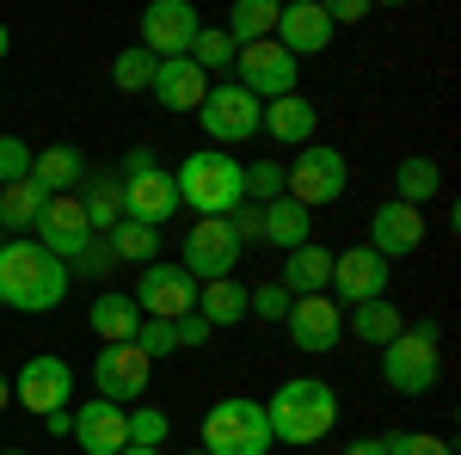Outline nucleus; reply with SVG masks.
<instances>
[{
    "label": "nucleus",
    "mask_w": 461,
    "mask_h": 455,
    "mask_svg": "<svg viewBox=\"0 0 461 455\" xmlns=\"http://www.w3.org/2000/svg\"><path fill=\"white\" fill-rule=\"evenodd\" d=\"M68 296V265L56 252L25 234V241H0V302L13 314H50Z\"/></svg>",
    "instance_id": "1"
},
{
    "label": "nucleus",
    "mask_w": 461,
    "mask_h": 455,
    "mask_svg": "<svg viewBox=\"0 0 461 455\" xmlns=\"http://www.w3.org/2000/svg\"><path fill=\"white\" fill-rule=\"evenodd\" d=\"M265 406V424H271V443H320L332 424H339V394L314 376H295V382H277Z\"/></svg>",
    "instance_id": "2"
},
{
    "label": "nucleus",
    "mask_w": 461,
    "mask_h": 455,
    "mask_svg": "<svg viewBox=\"0 0 461 455\" xmlns=\"http://www.w3.org/2000/svg\"><path fill=\"white\" fill-rule=\"evenodd\" d=\"M173 185H178V204L197 210V222H203V215L228 222V215L247 204V167H240L234 154H221V148H197L173 173Z\"/></svg>",
    "instance_id": "3"
},
{
    "label": "nucleus",
    "mask_w": 461,
    "mask_h": 455,
    "mask_svg": "<svg viewBox=\"0 0 461 455\" xmlns=\"http://www.w3.org/2000/svg\"><path fill=\"white\" fill-rule=\"evenodd\" d=\"M443 376V345H437V326H406L400 339L382 345V382L393 394H406V400H419L430 394Z\"/></svg>",
    "instance_id": "4"
},
{
    "label": "nucleus",
    "mask_w": 461,
    "mask_h": 455,
    "mask_svg": "<svg viewBox=\"0 0 461 455\" xmlns=\"http://www.w3.org/2000/svg\"><path fill=\"white\" fill-rule=\"evenodd\" d=\"M203 455H271V424L258 400H215L203 413Z\"/></svg>",
    "instance_id": "5"
},
{
    "label": "nucleus",
    "mask_w": 461,
    "mask_h": 455,
    "mask_svg": "<svg viewBox=\"0 0 461 455\" xmlns=\"http://www.w3.org/2000/svg\"><path fill=\"white\" fill-rule=\"evenodd\" d=\"M345 185H351V160H345L339 148H320V141H308V148L295 154V167H284V197H295L308 215H314L320 204H339Z\"/></svg>",
    "instance_id": "6"
},
{
    "label": "nucleus",
    "mask_w": 461,
    "mask_h": 455,
    "mask_svg": "<svg viewBox=\"0 0 461 455\" xmlns=\"http://www.w3.org/2000/svg\"><path fill=\"white\" fill-rule=\"evenodd\" d=\"M295 74H302V62L289 56L277 37L234 50V86H247L258 105H271V99H289V93H295Z\"/></svg>",
    "instance_id": "7"
},
{
    "label": "nucleus",
    "mask_w": 461,
    "mask_h": 455,
    "mask_svg": "<svg viewBox=\"0 0 461 455\" xmlns=\"http://www.w3.org/2000/svg\"><path fill=\"white\" fill-rule=\"evenodd\" d=\"M240 252H247V246L234 241V228H228V222H215V215H203V222H191V234H185V246H178V271H185L191 283L234 278Z\"/></svg>",
    "instance_id": "8"
},
{
    "label": "nucleus",
    "mask_w": 461,
    "mask_h": 455,
    "mask_svg": "<svg viewBox=\"0 0 461 455\" xmlns=\"http://www.w3.org/2000/svg\"><path fill=\"white\" fill-rule=\"evenodd\" d=\"M258 99H252L247 86H234V80H221V86H210L203 93V105H197V123H203V136L210 141H252L258 136Z\"/></svg>",
    "instance_id": "9"
},
{
    "label": "nucleus",
    "mask_w": 461,
    "mask_h": 455,
    "mask_svg": "<svg viewBox=\"0 0 461 455\" xmlns=\"http://www.w3.org/2000/svg\"><path fill=\"white\" fill-rule=\"evenodd\" d=\"M130 302L142 308V320H185V314H197V283L185 278L178 265H160L154 259V265H142Z\"/></svg>",
    "instance_id": "10"
},
{
    "label": "nucleus",
    "mask_w": 461,
    "mask_h": 455,
    "mask_svg": "<svg viewBox=\"0 0 461 455\" xmlns=\"http://www.w3.org/2000/svg\"><path fill=\"white\" fill-rule=\"evenodd\" d=\"M32 228H37V246L56 252L62 265L93 246V222H86V210H80V191H68V197H43V210H37Z\"/></svg>",
    "instance_id": "11"
},
{
    "label": "nucleus",
    "mask_w": 461,
    "mask_h": 455,
    "mask_svg": "<svg viewBox=\"0 0 461 455\" xmlns=\"http://www.w3.org/2000/svg\"><path fill=\"white\" fill-rule=\"evenodd\" d=\"M197 32H203V19H197L191 0H154V6L142 13V50L154 56V62L185 56V50L197 43Z\"/></svg>",
    "instance_id": "12"
},
{
    "label": "nucleus",
    "mask_w": 461,
    "mask_h": 455,
    "mask_svg": "<svg viewBox=\"0 0 461 455\" xmlns=\"http://www.w3.org/2000/svg\"><path fill=\"white\" fill-rule=\"evenodd\" d=\"M284 326H289V339H295V350L326 357V350H339V339H345V308L332 296H295Z\"/></svg>",
    "instance_id": "13"
},
{
    "label": "nucleus",
    "mask_w": 461,
    "mask_h": 455,
    "mask_svg": "<svg viewBox=\"0 0 461 455\" xmlns=\"http://www.w3.org/2000/svg\"><path fill=\"white\" fill-rule=\"evenodd\" d=\"M68 394H74V369L62 363V357H32V363L13 376V400H19L25 413H37V419L62 413Z\"/></svg>",
    "instance_id": "14"
},
{
    "label": "nucleus",
    "mask_w": 461,
    "mask_h": 455,
    "mask_svg": "<svg viewBox=\"0 0 461 455\" xmlns=\"http://www.w3.org/2000/svg\"><path fill=\"white\" fill-rule=\"evenodd\" d=\"M382 289H388V259H382V252L351 246V252L332 259V302H339V308H363V302H375Z\"/></svg>",
    "instance_id": "15"
},
{
    "label": "nucleus",
    "mask_w": 461,
    "mask_h": 455,
    "mask_svg": "<svg viewBox=\"0 0 461 455\" xmlns=\"http://www.w3.org/2000/svg\"><path fill=\"white\" fill-rule=\"evenodd\" d=\"M148 376H154V363H148L136 345H105L93 357V382H99V400L111 406H123V400H142L148 394Z\"/></svg>",
    "instance_id": "16"
},
{
    "label": "nucleus",
    "mask_w": 461,
    "mask_h": 455,
    "mask_svg": "<svg viewBox=\"0 0 461 455\" xmlns=\"http://www.w3.org/2000/svg\"><path fill=\"white\" fill-rule=\"evenodd\" d=\"M425 246V210H412V204H400V197H388V204H375V215H369V252H382V259H406V252H419Z\"/></svg>",
    "instance_id": "17"
},
{
    "label": "nucleus",
    "mask_w": 461,
    "mask_h": 455,
    "mask_svg": "<svg viewBox=\"0 0 461 455\" xmlns=\"http://www.w3.org/2000/svg\"><path fill=\"white\" fill-rule=\"evenodd\" d=\"M123 185V222H142V228H160L167 215H178V185L167 167H148V173L117 178Z\"/></svg>",
    "instance_id": "18"
},
{
    "label": "nucleus",
    "mask_w": 461,
    "mask_h": 455,
    "mask_svg": "<svg viewBox=\"0 0 461 455\" xmlns=\"http://www.w3.org/2000/svg\"><path fill=\"white\" fill-rule=\"evenodd\" d=\"M74 437H80V455H123L130 450V413L93 394V400L74 413Z\"/></svg>",
    "instance_id": "19"
},
{
    "label": "nucleus",
    "mask_w": 461,
    "mask_h": 455,
    "mask_svg": "<svg viewBox=\"0 0 461 455\" xmlns=\"http://www.w3.org/2000/svg\"><path fill=\"white\" fill-rule=\"evenodd\" d=\"M277 43H284L289 56L302 62V56H320V50H332V25H326V13H320V0H289L277 6Z\"/></svg>",
    "instance_id": "20"
},
{
    "label": "nucleus",
    "mask_w": 461,
    "mask_h": 455,
    "mask_svg": "<svg viewBox=\"0 0 461 455\" xmlns=\"http://www.w3.org/2000/svg\"><path fill=\"white\" fill-rule=\"evenodd\" d=\"M258 130L277 141V148H308L314 141V130H320V111H314V99H271V105L258 111Z\"/></svg>",
    "instance_id": "21"
},
{
    "label": "nucleus",
    "mask_w": 461,
    "mask_h": 455,
    "mask_svg": "<svg viewBox=\"0 0 461 455\" xmlns=\"http://www.w3.org/2000/svg\"><path fill=\"white\" fill-rule=\"evenodd\" d=\"M148 93H154L167 111H197V105H203V93H210V74L197 68L191 56H173V62L154 68V86H148Z\"/></svg>",
    "instance_id": "22"
},
{
    "label": "nucleus",
    "mask_w": 461,
    "mask_h": 455,
    "mask_svg": "<svg viewBox=\"0 0 461 455\" xmlns=\"http://www.w3.org/2000/svg\"><path fill=\"white\" fill-rule=\"evenodd\" d=\"M80 148L74 141H50V148H37L32 154V185L43 191V197H68V191H80Z\"/></svg>",
    "instance_id": "23"
},
{
    "label": "nucleus",
    "mask_w": 461,
    "mask_h": 455,
    "mask_svg": "<svg viewBox=\"0 0 461 455\" xmlns=\"http://www.w3.org/2000/svg\"><path fill=\"white\" fill-rule=\"evenodd\" d=\"M277 283H284L289 296H326L332 289V252L326 246H295V252H284V271H277Z\"/></svg>",
    "instance_id": "24"
},
{
    "label": "nucleus",
    "mask_w": 461,
    "mask_h": 455,
    "mask_svg": "<svg viewBox=\"0 0 461 455\" xmlns=\"http://www.w3.org/2000/svg\"><path fill=\"white\" fill-rule=\"evenodd\" d=\"M197 320L203 326H240L247 320V283L234 278H215V283H197Z\"/></svg>",
    "instance_id": "25"
},
{
    "label": "nucleus",
    "mask_w": 461,
    "mask_h": 455,
    "mask_svg": "<svg viewBox=\"0 0 461 455\" xmlns=\"http://www.w3.org/2000/svg\"><path fill=\"white\" fill-rule=\"evenodd\" d=\"M86 320H93V332H99L105 345H136V332H142V308H136L130 296H99Z\"/></svg>",
    "instance_id": "26"
},
{
    "label": "nucleus",
    "mask_w": 461,
    "mask_h": 455,
    "mask_svg": "<svg viewBox=\"0 0 461 455\" xmlns=\"http://www.w3.org/2000/svg\"><path fill=\"white\" fill-rule=\"evenodd\" d=\"M221 32H228V43H234V50H247V43H265V37L277 32V0H234Z\"/></svg>",
    "instance_id": "27"
},
{
    "label": "nucleus",
    "mask_w": 461,
    "mask_h": 455,
    "mask_svg": "<svg viewBox=\"0 0 461 455\" xmlns=\"http://www.w3.org/2000/svg\"><path fill=\"white\" fill-rule=\"evenodd\" d=\"M265 241L295 252V246L314 241V222H308V210H302L295 197H277V204H265Z\"/></svg>",
    "instance_id": "28"
},
{
    "label": "nucleus",
    "mask_w": 461,
    "mask_h": 455,
    "mask_svg": "<svg viewBox=\"0 0 461 455\" xmlns=\"http://www.w3.org/2000/svg\"><path fill=\"white\" fill-rule=\"evenodd\" d=\"M437 191H443V167H437L430 154H406V160L393 167V197H400V204L419 210V204L437 197Z\"/></svg>",
    "instance_id": "29"
},
{
    "label": "nucleus",
    "mask_w": 461,
    "mask_h": 455,
    "mask_svg": "<svg viewBox=\"0 0 461 455\" xmlns=\"http://www.w3.org/2000/svg\"><path fill=\"white\" fill-rule=\"evenodd\" d=\"M345 332H357L363 345H388V339H400L406 332V320H400V308L393 302H363V308H351V320H345Z\"/></svg>",
    "instance_id": "30"
},
{
    "label": "nucleus",
    "mask_w": 461,
    "mask_h": 455,
    "mask_svg": "<svg viewBox=\"0 0 461 455\" xmlns=\"http://www.w3.org/2000/svg\"><path fill=\"white\" fill-rule=\"evenodd\" d=\"M111 265H154L160 252V228H142V222H117L111 228Z\"/></svg>",
    "instance_id": "31"
},
{
    "label": "nucleus",
    "mask_w": 461,
    "mask_h": 455,
    "mask_svg": "<svg viewBox=\"0 0 461 455\" xmlns=\"http://www.w3.org/2000/svg\"><path fill=\"white\" fill-rule=\"evenodd\" d=\"M37 210H43V191H37L32 178H19V185H0V228H25V234H32Z\"/></svg>",
    "instance_id": "32"
},
{
    "label": "nucleus",
    "mask_w": 461,
    "mask_h": 455,
    "mask_svg": "<svg viewBox=\"0 0 461 455\" xmlns=\"http://www.w3.org/2000/svg\"><path fill=\"white\" fill-rule=\"evenodd\" d=\"M80 210L93 222V234H99V228H117V222H123V185H117V178H93L86 197H80Z\"/></svg>",
    "instance_id": "33"
},
{
    "label": "nucleus",
    "mask_w": 461,
    "mask_h": 455,
    "mask_svg": "<svg viewBox=\"0 0 461 455\" xmlns=\"http://www.w3.org/2000/svg\"><path fill=\"white\" fill-rule=\"evenodd\" d=\"M154 68H160V62L148 56L142 43H136V50H117V62H111V86H117V93H148V86H154Z\"/></svg>",
    "instance_id": "34"
},
{
    "label": "nucleus",
    "mask_w": 461,
    "mask_h": 455,
    "mask_svg": "<svg viewBox=\"0 0 461 455\" xmlns=\"http://www.w3.org/2000/svg\"><path fill=\"white\" fill-rule=\"evenodd\" d=\"M185 56H191V62H197L203 74H221V68H234V43H228V32H210V25L197 32V43H191Z\"/></svg>",
    "instance_id": "35"
},
{
    "label": "nucleus",
    "mask_w": 461,
    "mask_h": 455,
    "mask_svg": "<svg viewBox=\"0 0 461 455\" xmlns=\"http://www.w3.org/2000/svg\"><path fill=\"white\" fill-rule=\"evenodd\" d=\"M277 197H284V167H277V160H252L247 167V204L265 210V204H277Z\"/></svg>",
    "instance_id": "36"
},
{
    "label": "nucleus",
    "mask_w": 461,
    "mask_h": 455,
    "mask_svg": "<svg viewBox=\"0 0 461 455\" xmlns=\"http://www.w3.org/2000/svg\"><path fill=\"white\" fill-rule=\"evenodd\" d=\"M382 443H388V455H456L449 437H430V431H388Z\"/></svg>",
    "instance_id": "37"
},
{
    "label": "nucleus",
    "mask_w": 461,
    "mask_h": 455,
    "mask_svg": "<svg viewBox=\"0 0 461 455\" xmlns=\"http://www.w3.org/2000/svg\"><path fill=\"white\" fill-rule=\"evenodd\" d=\"M130 443L160 450V443H167V413H160V406H130Z\"/></svg>",
    "instance_id": "38"
},
{
    "label": "nucleus",
    "mask_w": 461,
    "mask_h": 455,
    "mask_svg": "<svg viewBox=\"0 0 461 455\" xmlns=\"http://www.w3.org/2000/svg\"><path fill=\"white\" fill-rule=\"evenodd\" d=\"M289 296L284 283H258V289H247V314H258V320H284L289 314Z\"/></svg>",
    "instance_id": "39"
},
{
    "label": "nucleus",
    "mask_w": 461,
    "mask_h": 455,
    "mask_svg": "<svg viewBox=\"0 0 461 455\" xmlns=\"http://www.w3.org/2000/svg\"><path fill=\"white\" fill-rule=\"evenodd\" d=\"M136 350H142L148 363H154V357H173V350H178L173 320H142V332H136Z\"/></svg>",
    "instance_id": "40"
},
{
    "label": "nucleus",
    "mask_w": 461,
    "mask_h": 455,
    "mask_svg": "<svg viewBox=\"0 0 461 455\" xmlns=\"http://www.w3.org/2000/svg\"><path fill=\"white\" fill-rule=\"evenodd\" d=\"M32 154L19 136H0V185H19V178H32Z\"/></svg>",
    "instance_id": "41"
},
{
    "label": "nucleus",
    "mask_w": 461,
    "mask_h": 455,
    "mask_svg": "<svg viewBox=\"0 0 461 455\" xmlns=\"http://www.w3.org/2000/svg\"><path fill=\"white\" fill-rule=\"evenodd\" d=\"M228 228H234V241H240V246L265 241V210H258V204H240V210L228 215Z\"/></svg>",
    "instance_id": "42"
},
{
    "label": "nucleus",
    "mask_w": 461,
    "mask_h": 455,
    "mask_svg": "<svg viewBox=\"0 0 461 455\" xmlns=\"http://www.w3.org/2000/svg\"><path fill=\"white\" fill-rule=\"evenodd\" d=\"M320 13H326V25H357V19H363L369 6H363V0H326Z\"/></svg>",
    "instance_id": "43"
},
{
    "label": "nucleus",
    "mask_w": 461,
    "mask_h": 455,
    "mask_svg": "<svg viewBox=\"0 0 461 455\" xmlns=\"http://www.w3.org/2000/svg\"><path fill=\"white\" fill-rule=\"evenodd\" d=\"M173 332H178V350H185V345H210V326H203V320H197V314L173 320Z\"/></svg>",
    "instance_id": "44"
},
{
    "label": "nucleus",
    "mask_w": 461,
    "mask_h": 455,
    "mask_svg": "<svg viewBox=\"0 0 461 455\" xmlns=\"http://www.w3.org/2000/svg\"><path fill=\"white\" fill-rule=\"evenodd\" d=\"M148 167H160V160H154V148H130V160H123V173H117V178H130V173H148Z\"/></svg>",
    "instance_id": "45"
},
{
    "label": "nucleus",
    "mask_w": 461,
    "mask_h": 455,
    "mask_svg": "<svg viewBox=\"0 0 461 455\" xmlns=\"http://www.w3.org/2000/svg\"><path fill=\"white\" fill-rule=\"evenodd\" d=\"M43 424H50V437H74V413H68V406H62V413H50Z\"/></svg>",
    "instance_id": "46"
},
{
    "label": "nucleus",
    "mask_w": 461,
    "mask_h": 455,
    "mask_svg": "<svg viewBox=\"0 0 461 455\" xmlns=\"http://www.w3.org/2000/svg\"><path fill=\"white\" fill-rule=\"evenodd\" d=\"M345 455H388V443H382V437H357Z\"/></svg>",
    "instance_id": "47"
},
{
    "label": "nucleus",
    "mask_w": 461,
    "mask_h": 455,
    "mask_svg": "<svg viewBox=\"0 0 461 455\" xmlns=\"http://www.w3.org/2000/svg\"><path fill=\"white\" fill-rule=\"evenodd\" d=\"M6 406H13V382L0 376V413H6Z\"/></svg>",
    "instance_id": "48"
},
{
    "label": "nucleus",
    "mask_w": 461,
    "mask_h": 455,
    "mask_svg": "<svg viewBox=\"0 0 461 455\" xmlns=\"http://www.w3.org/2000/svg\"><path fill=\"white\" fill-rule=\"evenodd\" d=\"M6 50H13V32H6V25H0V62H6Z\"/></svg>",
    "instance_id": "49"
},
{
    "label": "nucleus",
    "mask_w": 461,
    "mask_h": 455,
    "mask_svg": "<svg viewBox=\"0 0 461 455\" xmlns=\"http://www.w3.org/2000/svg\"><path fill=\"white\" fill-rule=\"evenodd\" d=\"M123 455H160V450H142V443H130V450H123Z\"/></svg>",
    "instance_id": "50"
},
{
    "label": "nucleus",
    "mask_w": 461,
    "mask_h": 455,
    "mask_svg": "<svg viewBox=\"0 0 461 455\" xmlns=\"http://www.w3.org/2000/svg\"><path fill=\"white\" fill-rule=\"evenodd\" d=\"M0 455H32V450H13V443H6V450H0Z\"/></svg>",
    "instance_id": "51"
},
{
    "label": "nucleus",
    "mask_w": 461,
    "mask_h": 455,
    "mask_svg": "<svg viewBox=\"0 0 461 455\" xmlns=\"http://www.w3.org/2000/svg\"><path fill=\"white\" fill-rule=\"evenodd\" d=\"M185 455H203V450H185Z\"/></svg>",
    "instance_id": "52"
},
{
    "label": "nucleus",
    "mask_w": 461,
    "mask_h": 455,
    "mask_svg": "<svg viewBox=\"0 0 461 455\" xmlns=\"http://www.w3.org/2000/svg\"><path fill=\"white\" fill-rule=\"evenodd\" d=\"M0 450H6V443H0Z\"/></svg>",
    "instance_id": "53"
}]
</instances>
